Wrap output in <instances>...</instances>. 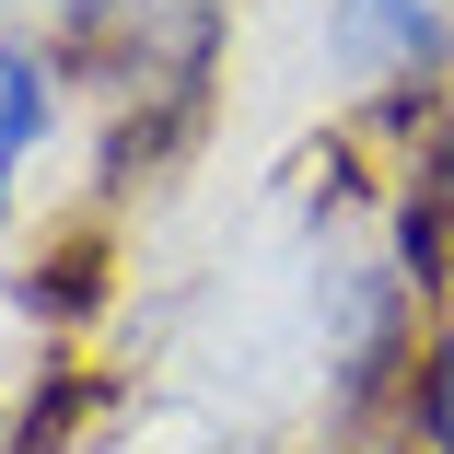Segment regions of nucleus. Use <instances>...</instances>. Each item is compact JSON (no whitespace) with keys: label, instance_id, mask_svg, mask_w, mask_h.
<instances>
[{"label":"nucleus","instance_id":"f257e3e1","mask_svg":"<svg viewBox=\"0 0 454 454\" xmlns=\"http://www.w3.org/2000/svg\"><path fill=\"white\" fill-rule=\"evenodd\" d=\"M338 454H454V326L419 338L385 385L338 396Z\"/></svg>","mask_w":454,"mask_h":454},{"label":"nucleus","instance_id":"f03ea898","mask_svg":"<svg viewBox=\"0 0 454 454\" xmlns=\"http://www.w3.org/2000/svg\"><path fill=\"white\" fill-rule=\"evenodd\" d=\"M338 59L361 82H408L419 59H442V0H338Z\"/></svg>","mask_w":454,"mask_h":454},{"label":"nucleus","instance_id":"7ed1b4c3","mask_svg":"<svg viewBox=\"0 0 454 454\" xmlns=\"http://www.w3.org/2000/svg\"><path fill=\"white\" fill-rule=\"evenodd\" d=\"M35 140H47V70L35 59H0V210H12V175H24Z\"/></svg>","mask_w":454,"mask_h":454},{"label":"nucleus","instance_id":"20e7f679","mask_svg":"<svg viewBox=\"0 0 454 454\" xmlns=\"http://www.w3.org/2000/svg\"><path fill=\"white\" fill-rule=\"evenodd\" d=\"M408 210L454 245V94L431 106V140H419V187H408Z\"/></svg>","mask_w":454,"mask_h":454}]
</instances>
